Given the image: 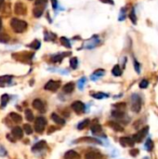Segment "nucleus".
I'll return each mask as SVG.
<instances>
[{
  "label": "nucleus",
  "instance_id": "1",
  "mask_svg": "<svg viewBox=\"0 0 158 159\" xmlns=\"http://www.w3.org/2000/svg\"><path fill=\"white\" fill-rule=\"evenodd\" d=\"M11 26L15 33L21 34V33H23L24 31L27 29L28 24L25 20H20L17 18H13L11 20Z\"/></svg>",
  "mask_w": 158,
  "mask_h": 159
},
{
  "label": "nucleus",
  "instance_id": "2",
  "mask_svg": "<svg viewBox=\"0 0 158 159\" xmlns=\"http://www.w3.org/2000/svg\"><path fill=\"white\" fill-rule=\"evenodd\" d=\"M142 101L139 94L134 93L131 95V110L135 113H139L141 109Z\"/></svg>",
  "mask_w": 158,
  "mask_h": 159
},
{
  "label": "nucleus",
  "instance_id": "3",
  "mask_svg": "<svg viewBox=\"0 0 158 159\" xmlns=\"http://www.w3.org/2000/svg\"><path fill=\"white\" fill-rule=\"evenodd\" d=\"M46 125H47V120H46L45 117L39 116L34 121V130L39 134H41L45 129Z\"/></svg>",
  "mask_w": 158,
  "mask_h": 159
},
{
  "label": "nucleus",
  "instance_id": "4",
  "mask_svg": "<svg viewBox=\"0 0 158 159\" xmlns=\"http://www.w3.org/2000/svg\"><path fill=\"white\" fill-rule=\"evenodd\" d=\"M100 43V39L99 37V35H93L90 39L86 40L84 44V49H95L97 46Z\"/></svg>",
  "mask_w": 158,
  "mask_h": 159
},
{
  "label": "nucleus",
  "instance_id": "5",
  "mask_svg": "<svg viewBox=\"0 0 158 159\" xmlns=\"http://www.w3.org/2000/svg\"><path fill=\"white\" fill-rule=\"evenodd\" d=\"M33 56H34V53H27V52H21V53H15L12 55V57L17 60V61H23V63H27V61H32L33 59Z\"/></svg>",
  "mask_w": 158,
  "mask_h": 159
},
{
  "label": "nucleus",
  "instance_id": "6",
  "mask_svg": "<svg viewBox=\"0 0 158 159\" xmlns=\"http://www.w3.org/2000/svg\"><path fill=\"white\" fill-rule=\"evenodd\" d=\"M148 131H149V127L146 126L143 129H141L139 132H137L136 134L133 135V140L135 141V142H140L142 141V140L146 137V135L148 134Z\"/></svg>",
  "mask_w": 158,
  "mask_h": 159
},
{
  "label": "nucleus",
  "instance_id": "7",
  "mask_svg": "<svg viewBox=\"0 0 158 159\" xmlns=\"http://www.w3.org/2000/svg\"><path fill=\"white\" fill-rule=\"evenodd\" d=\"M71 107H72V109L77 115L83 114V113L85 112V110H86L85 104L83 103L82 101H74L73 103H72V105H71Z\"/></svg>",
  "mask_w": 158,
  "mask_h": 159
},
{
  "label": "nucleus",
  "instance_id": "8",
  "mask_svg": "<svg viewBox=\"0 0 158 159\" xmlns=\"http://www.w3.org/2000/svg\"><path fill=\"white\" fill-rule=\"evenodd\" d=\"M60 87V81H55V80H49L47 84L45 85L44 89L46 90H49V91H57Z\"/></svg>",
  "mask_w": 158,
  "mask_h": 159
},
{
  "label": "nucleus",
  "instance_id": "9",
  "mask_svg": "<svg viewBox=\"0 0 158 159\" xmlns=\"http://www.w3.org/2000/svg\"><path fill=\"white\" fill-rule=\"evenodd\" d=\"M119 143L123 147H132L135 145V141L130 137H121L119 139Z\"/></svg>",
  "mask_w": 158,
  "mask_h": 159
},
{
  "label": "nucleus",
  "instance_id": "10",
  "mask_svg": "<svg viewBox=\"0 0 158 159\" xmlns=\"http://www.w3.org/2000/svg\"><path fill=\"white\" fill-rule=\"evenodd\" d=\"M14 11L17 15H25L27 12V8L23 3L18 2L14 6Z\"/></svg>",
  "mask_w": 158,
  "mask_h": 159
},
{
  "label": "nucleus",
  "instance_id": "11",
  "mask_svg": "<svg viewBox=\"0 0 158 159\" xmlns=\"http://www.w3.org/2000/svg\"><path fill=\"white\" fill-rule=\"evenodd\" d=\"M101 153L99 150H89L88 152L86 153L85 155V159H100L101 158Z\"/></svg>",
  "mask_w": 158,
  "mask_h": 159
},
{
  "label": "nucleus",
  "instance_id": "12",
  "mask_svg": "<svg viewBox=\"0 0 158 159\" xmlns=\"http://www.w3.org/2000/svg\"><path fill=\"white\" fill-rule=\"evenodd\" d=\"M33 107L35 109V110H37L39 111L40 113H45L46 112V107H45V104H44V102L41 101V100H39V99H35L33 101Z\"/></svg>",
  "mask_w": 158,
  "mask_h": 159
},
{
  "label": "nucleus",
  "instance_id": "13",
  "mask_svg": "<svg viewBox=\"0 0 158 159\" xmlns=\"http://www.w3.org/2000/svg\"><path fill=\"white\" fill-rule=\"evenodd\" d=\"M11 134L15 139H22L23 137V130L20 127H14L11 129Z\"/></svg>",
  "mask_w": 158,
  "mask_h": 159
},
{
  "label": "nucleus",
  "instance_id": "14",
  "mask_svg": "<svg viewBox=\"0 0 158 159\" xmlns=\"http://www.w3.org/2000/svg\"><path fill=\"white\" fill-rule=\"evenodd\" d=\"M71 54V52H66V53H58V54H55V55H53L52 57H51V61L52 63H60L66 56H69Z\"/></svg>",
  "mask_w": 158,
  "mask_h": 159
},
{
  "label": "nucleus",
  "instance_id": "15",
  "mask_svg": "<svg viewBox=\"0 0 158 159\" xmlns=\"http://www.w3.org/2000/svg\"><path fill=\"white\" fill-rule=\"evenodd\" d=\"M104 75H105V70H103V69H98V70H96L94 73L90 75V79L92 80V81H97V80H99L100 78L103 77Z\"/></svg>",
  "mask_w": 158,
  "mask_h": 159
},
{
  "label": "nucleus",
  "instance_id": "16",
  "mask_svg": "<svg viewBox=\"0 0 158 159\" xmlns=\"http://www.w3.org/2000/svg\"><path fill=\"white\" fill-rule=\"evenodd\" d=\"M64 159H81V157L77 152L69 150L64 153Z\"/></svg>",
  "mask_w": 158,
  "mask_h": 159
},
{
  "label": "nucleus",
  "instance_id": "17",
  "mask_svg": "<svg viewBox=\"0 0 158 159\" xmlns=\"http://www.w3.org/2000/svg\"><path fill=\"white\" fill-rule=\"evenodd\" d=\"M91 132L93 133L94 135H101L103 134V129H101V126L99 124V123H93L92 125H91Z\"/></svg>",
  "mask_w": 158,
  "mask_h": 159
},
{
  "label": "nucleus",
  "instance_id": "18",
  "mask_svg": "<svg viewBox=\"0 0 158 159\" xmlns=\"http://www.w3.org/2000/svg\"><path fill=\"white\" fill-rule=\"evenodd\" d=\"M107 125H108L111 127V129H113L116 132H122V131H124V127H122L120 124H118V123H116V122L109 121L108 123H107Z\"/></svg>",
  "mask_w": 158,
  "mask_h": 159
},
{
  "label": "nucleus",
  "instance_id": "19",
  "mask_svg": "<svg viewBox=\"0 0 158 159\" xmlns=\"http://www.w3.org/2000/svg\"><path fill=\"white\" fill-rule=\"evenodd\" d=\"M47 147V142L45 141H38L37 143H35V144L32 147V151L33 152H38V151H41L43 149Z\"/></svg>",
  "mask_w": 158,
  "mask_h": 159
},
{
  "label": "nucleus",
  "instance_id": "20",
  "mask_svg": "<svg viewBox=\"0 0 158 159\" xmlns=\"http://www.w3.org/2000/svg\"><path fill=\"white\" fill-rule=\"evenodd\" d=\"M45 7L43 6H35L34 8L33 9V15L35 18H40L44 13Z\"/></svg>",
  "mask_w": 158,
  "mask_h": 159
},
{
  "label": "nucleus",
  "instance_id": "21",
  "mask_svg": "<svg viewBox=\"0 0 158 159\" xmlns=\"http://www.w3.org/2000/svg\"><path fill=\"white\" fill-rule=\"evenodd\" d=\"M80 141H86V142H92V143H97V144H103L99 139H96V138H92V137H84V138H81V139L77 140L75 142H80Z\"/></svg>",
  "mask_w": 158,
  "mask_h": 159
},
{
  "label": "nucleus",
  "instance_id": "22",
  "mask_svg": "<svg viewBox=\"0 0 158 159\" xmlns=\"http://www.w3.org/2000/svg\"><path fill=\"white\" fill-rule=\"evenodd\" d=\"M51 119L58 125L63 126L65 124V120L62 118V117H60L59 115L56 114V113H52V114H51Z\"/></svg>",
  "mask_w": 158,
  "mask_h": 159
},
{
  "label": "nucleus",
  "instance_id": "23",
  "mask_svg": "<svg viewBox=\"0 0 158 159\" xmlns=\"http://www.w3.org/2000/svg\"><path fill=\"white\" fill-rule=\"evenodd\" d=\"M74 83H73V82H69V83L67 84H65L63 86V88H62V90L64 93H67V94H70V93H72V92L74 90Z\"/></svg>",
  "mask_w": 158,
  "mask_h": 159
},
{
  "label": "nucleus",
  "instance_id": "24",
  "mask_svg": "<svg viewBox=\"0 0 158 159\" xmlns=\"http://www.w3.org/2000/svg\"><path fill=\"white\" fill-rule=\"evenodd\" d=\"M112 115H113L114 117H115V118H118V119H123L126 114L124 113V111H122V110H113L112 111Z\"/></svg>",
  "mask_w": 158,
  "mask_h": 159
},
{
  "label": "nucleus",
  "instance_id": "25",
  "mask_svg": "<svg viewBox=\"0 0 158 159\" xmlns=\"http://www.w3.org/2000/svg\"><path fill=\"white\" fill-rule=\"evenodd\" d=\"M9 117H11L13 122L17 123V124H18V123H21L22 120V115H20L19 114H17V113H14V112H12V113L9 114Z\"/></svg>",
  "mask_w": 158,
  "mask_h": 159
},
{
  "label": "nucleus",
  "instance_id": "26",
  "mask_svg": "<svg viewBox=\"0 0 158 159\" xmlns=\"http://www.w3.org/2000/svg\"><path fill=\"white\" fill-rule=\"evenodd\" d=\"M28 47H29V48H31V49H34V50H37V49H40V47H41V43H40V41H39V40L35 39V40L33 41L32 43H30V44L28 45Z\"/></svg>",
  "mask_w": 158,
  "mask_h": 159
},
{
  "label": "nucleus",
  "instance_id": "27",
  "mask_svg": "<svg viewBox=\"0 0 158 159\" xmlns=\"http://www.w3.org/2000/svg\"><path fill=\"white\" fill-rule=\"evenodd\" d=\"M8 101H9V96L8 94H3L1 96V104H0V107H1L2 109L5 108V107L7 106Z\"/></svg>",
  "mask_w": 158,
  "mask_h": 159
},
{
  "label": "nucleus",
  "instance_id": "28",
  "mask_svg": "<svg viewBox=\"0 0 158 159\" xmlns=\"http://www.w3.org/2000/svg\"><path fill=\"white\" fill-rule=\"evenodd\" d=\"M12 80L11 75H2L0 76V84H8Z\"/></svg>",
  "mask_w": 158,
  "mask_h": 159
},
{
  "label": "nucleus",
  "instance_id": "29",
  "mask_svg": "<svg viewBox=\"0 0 158 159\" xmlns=\"http://www.w3.org/2000/svg\"><path fill=\"white\" fill-rule=\"evenodd\" d=\"M95 99H98V100H101V99H104V98H108L109 95L108 94H105L103 92H97V93H93L91 95Z\"/></svg>",
  "mask_w": 158,
  "mask_h": 159
},
{
  "label": "nucleus",
  "instance_id": "30",
  "mask_svg": "<svg viewBox=\"0 0 158 159\" xmlns=\"http://www.w3.org/2000/svg\"><path fill=\"white\" fill-rule=\"evenodd\" d=\"M25 118H26L27 121L29 122H32L34 121V114H33V112L30 110V109H27V110H25Z\"/></svg>",
  "mask_w": 158,
  "mask_h": 159
},
{
  "label": "nucleus",
  "instance_id": "31",
  "mask_svg": "<svg viewBox=\"0 0 158 159\" xmlns=\"http://www.w3.org/2000/svg\"><path fill=\"white\" fill-rule=\"evenodd\" d=\"M89 119H85V120H83V121H81L79 124H78V126H77V129H79V130H82V129H86V127L88 126V124H89Z\"/></svg>",
  "mask_w": 158,
  "mask_h": 159
},
{
  "label": "nucleus",
  "instance_id": "32",
  "mask_svg": "<svg viewBox=\"0 0 158 159\" xmlns=\"http://www.w3.org/2000/svg\"><path fill=\"white\" fill-rule=\"evenodd\" d=\"M112 74H113L114 76H120L122 75V70L120 68L119 65H114V67L112 70Z\"/></svg>",
  "mask_w": 158,
  "mask_h": 159
},
{
  "label": "nucleus",
  "instance_id": "33",
  "mask_svg": "<svg viewBox=\"0 0 158 159\" xmlns=\"http://www.w3.org/2000/svg\"><path fill=\"white\" fill-rule=\"evenodd\" d=\"M60 43H62L64 47L66 48H68V49H71V47H72V45H71V42H70V40L67 38V37H60Z\"/></svg>",
  "mask_w": 158,
  "mask_h": 159
},
{
  "label": "nucleus",
  "instance_id": "34",
  "mask_svg": "<svg viewBox=\"0 0 158 159\" xmlns=\"http://www.w3.org/2000/svg\"><path fill=\"white\" fill-rule=\"evenodd\" d=\"M144 147H145V149L147 151L150 152V151H152V149H154V142H152V141L151 139H148L147 141H146V143H145Z\"/></svg>",
  "mask_w": 158,
  "mask_h": 159
},
{
  "label": "nucleus",
  "instance_id": "35",
  "mask_svg": "<svg viewBox=\"0 0 158 159\" xmlns=\"http://www.w3.org/2000/svg\"><path fill=\"white\" fill-rule=\"evenodd\" d=\"M78 64L79 63H78L77 58H72L70 60V66L72 67V69H76L78 67Z\"/></svg>",
  "mask_w": 158,
  "mask_h": 159
},
{
  "label": "nucleus",
  "instance_id": "36",
  "mask_svg": "<svg viewBox=\"0 0 158 159\" xmlns=\"http://www.w3.org/2000/svg\"><path fill=\"white\" fill-rule=\"evenodd\" d=\"M133 65H134V69L137 72V74H140V63L137 61V59H133Z\"/></svg>",
  "mask_w": 158,
  "mask_h": 159
},
{
  "label": "nucleus",
  "instance_id": "37",
  "mask_svg": "<svg viewBox=\"0 0 158 159\" xmlns=\"http://www.w3.org/2000/svg\"><path fill=\"white\" fill-rule=\"evenodd\" d=\"M86 78L85 77H82V78H80L79 79V81H78V83H77V86H78V89H80V90H83V89H84V87H85V85H86Z\"/></svg>",
  "mask_w": 158,
  "mask_h": 159
},
{
  "label": "nucleus",
  "instance_id": "38",
  "mask_svg": "<svg viewBox=\"0 0 158 159\" xmlns=\"http://www.w3.org/2000/svg\"><path fill=\"white\" fill-rule=\"evenodd\" d=\"M129 19L131 20L132 23H134V24L137 23V17H136V13H135V9L134 8H132L130 13H129Z\"/></svg>",
  "mask_w": 158,
  "mask_h": 159
},
{
  "label": "nucleus",
  "instance_id": "39",
  "mask_svg": "<svg viewBox=\"0 0 158 159\" xmlns=\"http://www.w3.org/2000/svg\"><path fill=\"white\" fill-rule=\"evenodd\" d=\"M23 130H24V132L26 133L27 135H31L32 133H33V129H32V127L30 126L29 124H25L23 126Z\"/></svg>",
  "mask_w": 158,
  "mask_h": 159
},
{
  "label": "nucleus",
  "instance_id": "40",
  "mask_svg": "<svg viewBox=\"0 0 158 159\" xmlns=\"http://www.w3.org/2000/svg\"><path fill=\"white\" fill-rule=\"evenodd\" d=\"M126 17V8H122L120 10V13H119V20H124Z\"/></svg>",
  "mask_w": 158,
  "mask_h": 159
},
{
  "label": "nucleus",
  "instance_id": "41",
  "mask_svg": "<svg viewBox=\"0 0 158 159\" xmlns=\"http://www.w3.org/2000/svg\"><path fill=\"white\" fill-rule=\"evenodd\" d=\"M9 40L8 35L6 34H0V42L1 43H8Z\"/></svg>",
  "mask_w": 158,
  "mask_h": 159
},
{
  "label": "nucleus",
  "instance_id": "42",
  "mask_svg": "<svg viewBox=\"0 0 158 159\" xmlns=\"http://www.w3.org/2000/svg\"><path fill=\"white\" fill-rule=\"evenodd\" d=\"M53 39H55V34H53L51 33L45 32V40L46 41H51Z\"/></svg>",
  "mask_w": 158,
  "mask_h": 159
},
{
  "label": "nucleus",
  "instance_id": "43",
  "mask_svg": "<svg viewBox=\"0 0 158 159\" xmlns=\"http://www.w3.org/2000/svg\"><path fill=\"white\" fill-rule=\"evenodd\" d=\"M113 106L114 107L115 109H117V110H122V111H123L126 108V103H124V102H119V103L114 104Z\"/></svg>",
  "mask_w": 158,
  "mask_h": 159
},
{
  "label": "nucleus",
  "instance_id": "44",
  "mask_svg": "<svg viewBox=\"0 0 158 159\" xmlns=\"http://www.w3.org/2000/svg\"><path fill=\"white\" fill-rule=\"evenodd\" d=\"M148 86H149V82H148V80L143 79V80L140 81V89H146Z\"/></svg>",
  "mask_w": 158,
  "mask_h": 159
},
{
  "label": "nucleus",
  "instance_id": "45",
  "mask_svg": "<svg viewBox=\"0 0 158 159\" xmlns=\"http://www.w3.org/2000/svg\"><path fill=\"white\" fill-rule=\"evenodd\" d=\"M48 0H35V6H43L45 7L47 5Z\"/></svg>",
  "mask_w": 158,
  "mask_h": 159
},
{
  "label": "nucleus",
  "instance_id": "46",
  "mask_svg": "<svg viewBox=\"0 0 158 159\" xmlns=\"http://www.w3.org/2000/svg\"><path fill=\"white\" fill-rule=\"evenodd\" d=\"M7 155H8L7 150L5 149V148L2 145H0V156L4 157V156H7Z\"/></svg>",
  "mask_w": 158,
  "mask_h": 159
},
{
  "label": "nucleus",
  "instance_id": "47",
  "mask_svg": "<svg viewBox=\"0 0 158 159\" xmlns=\"http://www.w3.org/2000/svg\"><path fill=\"white\" fill-rule=\"evenodd\" d=\"M130 155L131 156H137L138 155H139V153H140V151L138 150V149H132V150H130Z\"/></svg>",
  "mask_w": 158,
  "mask_h": 159
},
{
  "label": "nucleus",
  "instance_id": "48",
  "mask_svg": "<svg viewBox=\"0 0 158 159\" xmlns=\"http://www.w3.org/2000/svg\"><path fill=\"white\" fill-rule=\"evenodd\" d=\"M51 1V4H52V8L54 10H56L58 8V1L57 0H50Z\"/></svg>",
  "mask_w": 158,
  "mask_h": 159
},
{
  "label": "nucleus",
  "instance_id": "49",
  "mask_svg": "<svg viewBox=\"0 0 158 159\" xmlns=\"http://www.w3.org/2000/svg\"><path fill=\"white\" fill-rule=\"evenodd\" d=\"M56 129H57V127H50L49 129H48V134H50V133H52L54 132Z\"/></svg>",
  "mask_w": 158,
  "mask_h": 159
},
{
  "label": "nucleus",
  "instance_id": "50",
  "mask_svg": "<svg viewBox=\"0 0 158 159\" xmlns=\"http://www.w3.org/2000/svg\"><path fill=\"white\" fill-rule=\"evenodd\" d=\"M100 1L103 2V3L110 4V5H114V1H113V0H100Z\"/></svg>",
  "mask_w": 158,
  "mask_h": 159
},
{
  "label": "nucleus",
  "instance_id": "51",
  "mask_svg": "<svg viewBox=\"0 0 158 159\" xmlns=\"http://www.w3.org/2000/svg\"><path fill=\"white\" fill-rule=\"evenodd\" d=\"M1 29H2V20L0 18V31H1Z\"/></svg>",
  "mask_w": 158,
  "mask_h": 159
},
{
  "label": "nucleus",
  "instance_id": "52",
  "mask_svg": "<svg viewBox=\"0 0 158 159\" xmlns=\"http://www.w3.org/2000/svg\"><path fill=\"white\" fill-rule=\"evenodd\" d=\"M3 3H4V0H0V8L2 7V5H3Z\"/></svg>",
  "mask_w": 158,
  "mask_h": 159
}]
</instances>
